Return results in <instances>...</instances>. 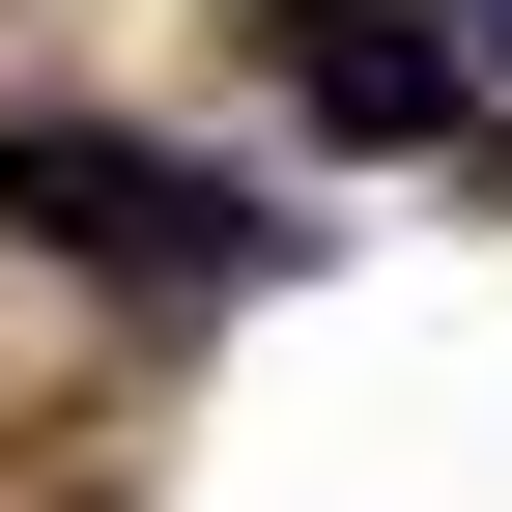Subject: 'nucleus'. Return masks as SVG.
<instances>
[{
    "instance_id": "obj_3",
    "label": "nucleus",
    "mask_w": 512,
    "mask_h": 512,
    "mask_svg": "<svg viewBox=\"0 0 512 512\" xmlns=\"http://www.w3.org/2000/svg\"><path fill=\"white\" fill-rule=\"evenodd\" d=\"M456 57H484V86H512V0H456Z\"/></svg>"
},
{
    "instance_id": "obj_2",
    "label": "nucleus",
    "mask_w": 512,
    "mask_h": 512,
    "mask_svg": "<svg viewBox=\"0 0 512 512\" xmlns=\"http://www.w3.org/2000/svg\"><path fill=\"white\" fill-rule=\"evenodd\" d=\"M285 86H313V143H456L484 57H456V0H285Z\"/></svg>"
},
{
    "instance_id": "obj_1",
    "label": "nucleus",
    "mask_w": 512,
    "mask_h": 512,
    "mask_svg": "<svg viewBox=\"0 0 512 512\" xmlns=\"http://www.w3.org/2000/svg\"><path fill=\"white\" fill-rule=\"evenodd\" d=\"M0 228H57V256H114V285H256V228L200 143H114V114H0Z\"/></svg>"
}]
</instances>
